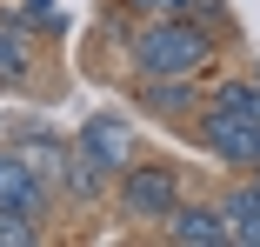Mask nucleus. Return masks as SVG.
<instances>
[{
    "label": "nucleus",
    "mask_w": 260,
    "mask_h": 247,
    "mask_svg": "<svg viewBox=\"0 0 260 247\" xmlns=\"http://www.w3.org/2000/svg\"><path fill=\"white\" fill-rule=\"evenodd\" d=\"M27 80H34V40L0 20V87H27Z\"/></svg>",
    "instance_id": "obj_9"
},
{
    "label": "nucleus",
    "mask_w": 260,
    "mask_h": 247,
    "mask_svg": "<svg viewBox=\"0 0 260 247\" xmlns=\"http://www.w3.org/2000/svg\"><path fill=\"white\" fill-rule=\"evenodd\" d=\"M220 221H227V234H234L240 247H260V180H253V174L220 194Z\"/></svg>",
    "instance_id": "obj_8"
},
{
    "label": "nucleus",
    "mask_w": 260,
    "mask_h": 247,
    "mask_svg": "<svg viewBox=\"0 0 260 247\" xmlns=\"http://www.w3.org/2000/svg\"><path fill=\"white\" fill-rule=\"evenodd\" d=\"M140 114H153V120H180V114H200L193 74H167V80H140Z\"/></svg>",
    "instance_id": "obj_7"
},
{
    "label": "nucleus",
    "mask_w": 260,
    "mask_h": 247,
    "mask_svg": "<svg viewBox=\"0 0 260 247\" xmlns=\"http://www.w3.org/2000/svg\"><path fill=\"white\" fill-rule=\"evenodd\" d=\"M20 154H27V161H34V167L47 174V180H60V167H67V154H74V147H67L60 134H47V127H34V134L20 140Z\"/></svg>",
    "instance_id": "obj_11"
},
{
    "label": "nucleus",
    "mask_w": 260,
    "mask_h": 247,
    "mask_svg": "<svg viewBox=\"0 0 260 247\" xmlns=\"http://www.w3.org/2000/svg\"><path fill=\"white\" fill-rule=\"evenodd\" d=\"M114 180H120V214L127 221H167L174 201H180V174L160 167V161H127Z\"/></svg>",
    "instance_id": "obj_3"
},
{
    "label": "nucleus",
    "mask_w": 260,
    "mask_h": 247,
    "mask_svg": "<svg viewBox=\"0 0 260 247\" xmlns=\"http://www.w3.org/2000/svg\"><path fill=\"white\" fill-rule=\"evenodd\" d=\"M74 154H87L100 174L114 180V174L134 161V127H127L120 114H87V120H80V134H74Z\"/></svg>",
    "instance_id": "obj_4"
},
{
    "label": "nucleus",
    "mask_w": 260,
    "mask_h": 247,
    "mask_svg": "<svg viewBox=\"0 0 260 247\" xmlns=\"http://www.w3.org/2000/svg\"><path fill=\"white\" fill-rule=\"evenodd\" d=\"M134 14H147V20H227L220 0H134Z\"/></svg>",
    "instance_id": "obj_10"
},
{
    "label": "nucleus",
    "mask_w": 260,
    "mask_h": 247,
    "mask_svg": "<svg viewBox=\"0 0 260 247\" xmlns=\"http://www.w3.org/2000/svg\"><path fill=\"white\" fill-rule=\"evenodd\" d=\"M47 187H54V180H47L27 154H20V147H0V207H20V214H47Z\"/></svg>",
    "instance_id": "obj_5"
},
{
    "label": "nucleus",
    "mask_w": 260,
    "mask_h": 247,
    "mask_svg": "<svg viewBox=\"0 0 260 247\" xmlns=\"http://www.w3.org/2000/svg\"><path fill=\"white\" fill-rule=\"evenodd\" d=\"M214 54H220V40L207 27H193V20H147L134 34V47H127V60H134L140 80H167V74H193L200 80L214 67Z\"/></svg>",
    "instance_id": "obj_2"
},
{
    "label": "nucleus",
    "mask_w": 260,
    "mask_h": 247,
    "mask_svg": "<svg viewBox=\"0 0 260 247\" xmlns=\"http://www.w3.org/2000/svg\"><path fill=\"white\" fill-rule=\"evenodd\" d=\"M200 140H207L214 161H227L240 174L260 167V74L253 80H220L200 101Z\"/></svg>",
    "instance_id": "obj_1"
},
{
    "label": "nucleus",
    "mask_w": 260,
    "mask_h": 247,
    "mask_svg": "<svg viewBox=\"0 0 260 247\" xmlns=\"http://www.w3.org/2000/svg\"><path fill=\"white\" fill-rule=\"evenodd\" d=\"M160 227H167V240H180V247H227V240H234L227 221H220V207H187V201H174V214H167Z\"/></svg>",
    "instance_id": "obj_6"
},
{
    "label": "nucleus",
    "mask_w": 260,
    "mask_h": 247,
    "mask_svg": "<svg viewBox=\"0 0 260 247\" xmlns=\"http://www.w3.org/2000/svg\"><path fill=\"white\" fill-rule=\"evenodd\" d=\"M253 180H260V167H253Z\"/></svg>",
    "instance_id": "obj_13"
},
{
    "label": "nucleus",
    "mask_w": 260,
    "mask_h": 247,
    "mask_svg": "<svg viewBox=\"0 0 260 247\" xmlns=\"http://www.w3.org/2000/svg\"><path fill=\"white\" fill-rule=\"evenodd\" d=\"M0 247H40V221L20 207H0Z\"/></svg>",
    "instance_id": "obj_12"
}]
</instances>
